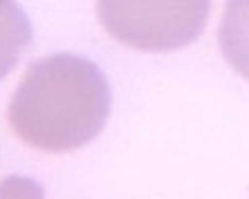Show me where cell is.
Returning <instances> with one entry per match:
<instances>
[{
  "instance_id": "3",
  "label": "cell",
  "mask_w": 249,
  "mask_h": 199,
  "mask_svg": "<svg viewBox=\"0 0 249 199\" xmlns=\"http://www.w3.org/2000/svg\"><path fill=\"white\" fill-rule=\"evenodd\" d=\"M217 39L227 64L249 80V0L224 2Z\"/></svg>"
},
{
  "instance_id": "1",
  "label": "cell",
  "mask_w": 249,
  "mask_h": 199,
  "mask_svg": "<svg viewBox=\"0 0 249 199\" xmlns=\"http://www.w3.org/2000/svg\"><path fill=\"white\" fill-rule=\"evenodd\" d=\"M111 88L93 61L77 54H50L25 70L7 106L16 138L48 154L75 152L105 129Z\"/></svg>"
},
{
  "instance_id": "4",
  "label": "cell",
  "mask_w": 249,
  "mask_h": 199,
  "mask_svg": "<svg viewBox=\"0 0 249 199\" xmlns=\"http://www.w3.org/2000/svg\"><path fill=\"white\" fill-rule=\"evenodd\" d=\"M32 41V25L16 0H0V80L14 70Z\"/></svg>"
},
{
  "instance_id": "2",
  "label": "cell",
  "mask_w": 249,
  "mask_h": 199,
  "mask_svg": "<svg viewBox=\"0 0 249 199\" xmlns=\"http://www.w3.org/2000/svg\"><path fill=\"white\" fill-rule=\"evenodd\" d=\"M100 25L136 50L168 52L190 46L204 32L211 0H98Z\"/></svg>"
}]
</instances>
